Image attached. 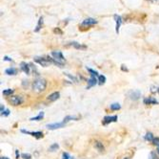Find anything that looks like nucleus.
Here are the masks:
<instances>
[{
    "instance_id": "9",
    "label": "nucleus",
    "mask_w": 159,
    "mask_h": 159,
    "mask_svg": "<svg viewBox=\"0 0 159 159\" xmlns=\"http://www.w3.org/2000/svg\"><path fill=\"white\" fill-rule=\"evenodd\" d=\"M21 132L22 133H26V134H31L32 136H35V137L37 138V139L43 137V132H41V131H35V132H33V131H28V130L22 129Z\"/></svg>"
},
{
    "instance_id": "5",
    "label": "nucleus",
    "mask_w": 159,
    "mask_h": 159,
    "mask_svg": "<svg viewBox=\"0 0 159 159\" xmlns=\"http://www.w3.org/2000/svg\"><path fill=\"white\" fill-rule=\"evenodd\" d=\"M23 102V99H22L20 96H13L12 98L10 99V103L13 104V106H19V104H22Z\"/></svg>"
},
{
    "instance_id": "26",
    "label": "nucleus",
    "mask_w": 159,
    "mask_h": 159,
    "mask_svg": "<svg viewBox=\"0 0 159 159\" xmlns=\"http://www.w3.org/2000/svg\"><path fill=\"white\" fill-rule=\"evenodd\" d=\"M152 143L154 145H158L159 146V138H154L153 139V141H152Z\"/></svg>"
},
{
    "instance_id": "29",
    "label": "nucleus",
    "mask_w": 159,
    "mask_h": 159,
    "mask_svg": "<svg viewBox=\"0 0 159 159\" xmlns=\"http://www.w3.org/2000/svg\"><path fill=\"white\" fill-rule=\"evenodd\" d=\"M122 70L123 71H128V69H127V67L125 68V65H122Z\"/></svg>"
},
{
    "instance_id": "14",
    "label": "nucleus",
    "mask_w": 159,
    "mask_h": 159,
    "mask_svg": "<svg viewBox=\"0 0 159 159\" xmlns=\"http://www.w3.org/2000/svg\"><path fill=\"white\" fill-rule=\"evenodd\" d=\"M42 25H43V16H40V18H39V19H38V23H37V25H36V27H35V33H38L39 31L41 30Z\"/></svg>"
},
{
    "instance_id": "27",
    "label": "nucleus",
    "mask_w": 159,
    "mask_h": 159,
    "mask_svg": "<svg viewBox=\"0 0 159 159\" xmlns=\"http://www.w3.org/2000/svg\"><path fill=\"white\" fill-rule=\"evenodd\" d=\"M10 114V110H5V111H4V113H3V114H2V116H8V115H9Z\"/></svg>"
},
{
    "instance_id": "13",
    "label": "nucleus",
    "mask_w": 159,
    "mask_h": 159,
    "mask_svg": "<svg viewBox=\"0 0 159 159\" xmlns=\"http://www.w3.org/2000/svg\"><path fill=\"white\" fill-rule=\"evenodd\" d=\"M59 96H60L59 92H53V94H51V95L48 96V100L51 101V102H53V101L57 100V99L59 98Z\"/></svg>"
},
{
    "instance_id": "7",
    "label": "nucleus",
    "mask_w": 159,
    "mask_h": 159,
    "mask_svg": "<svg viewBox=\"0 0 159 159\" xmlns=\"http://www.w3.org/2000/svg\"><path fill=\"white\" fill-rule=\"evenodd\" d=\"M116 120H117V116H116V115L105 116L104 119H103V122H102V124H103V125H108L110 123H112V122H116Z\"/></svg>"
},
{
    "instance_id": "24",
    "label": "nucleus",
    "mask_w": 159,
    "mask_h": 159,
    "mask_svg": "<svg viewBox=\"0 0 159 159\" xmlns=\"http://www.w3.org/2000/svg\"><path fill=\"white\" fill-rule=\"evenodd\" d=\"M62 159H75L72 156L69 155V153L67 152H63V154H62Z\"/></svg>"
},
{
    "instance_id": "19",
    "label": "nucleus",
    "mask_w": 159,
    "mask_h": 159,
    "mask_svg": "<svg viewBox=\"0 0 159 159\" xmlns=\"http://www.w3.org/2000/svg\"><path fill=\"white\" fill-rule=\"evenodd\" d=\"M120 108H121V106L119 104H117V103H114V104H110V109H112V110H118Z\"/></svg>"
},
{
    "instance_id": "10",
    "label": "nucleus",
    "mask_w": 159,
    "mask_h": 159,
    "mask_svg": "<svg viewBox=\"0 0 159 159\" xmlns=\"http://www.w3.org/2000/svg\"><path fill=\"white\" fill-rule=\"evenodd\" d=\"M70 45L73 47H75V49H79V50H85L87 48L86 45H82L80 43H78V42L76 41H73V42H70Z\"/></svg>"
},
{
    "instance_id": "32",
    "label": "nucleus",
    "mask_w": 159,
    "mask_h": 159,
    "mask_svg": "<svg viewBox=\"0 0 159 159\" xmlns=\"http://www.w3.org/2000/svg\"><path fill=\"white\" fill-rule=\"evenodd\" d=\"M0 159H9V158H8V157H1Z\"/></svg>"
},
{
    "instance_id": "33",
    "label": "nucleus",
    "mask_w": 159,
    "mask_h": 159,
    "mask_svg": "<svg viewBox=\"0 0 159 159\" xmlns=\"http://www.w3.org/2000/svg\"><path fill=\"white\" fill-rule=\"evenodd\" d=\"M157 152L159 153V146H158V148H157Z\"/></svg>"
},
{
    "instance_id": "6",
    "label": "nucleus",
    "mask_w": 159,
    "mask_h": 159,
    "mask_svg": "<svg viewBox=\"0 0 159 159\" xmlns=\"http://www.w3.org/2000/svg\"><path fill=\"white\" fill-rule=\"evenodd\" d=\"M140 96H141V92L138 91V90H132V91L129 92V97L130 100L136 101L140 98Z\"/></svg>"
},
{
    "instance_id": "22",
    "label": "nucleus",
    "mask_w": 159,
    "mask_h": 159,
    "mask_svg": "<svg viewBox=\"0 0 159 159\" xmlns=\"http://www.w3.org/2000/svg\"><path fill=\"white\" fill-rule=\"evenodd\" d=\"M149 159H159V158H158V156L156 155V153H155V152H150V154H149Z\"/></svg>"
},
{
    "instance_id": "31",
    "label": "nucleus",
    "mask_w": 159,
    "mask_h": 159,
    "mask_svg": "<svg viewBox=\"0 0 159 159\" xmlns=\"http://www.w3.org/2000/svg\"><path fill=\"white\" fill-rule=\"evenodd\" d=\"M15 153H16V158H19V154H18V150H15Z\"/></svg>"
},
{
    "instance_id": "12",
    "label": "nucleus",
    "mask_w": 159,
    "mask_h": 159,
    "mask_svg": "<svg viewBox=\"0 0 159 159\" xmlns=\"http://www.w3.org/2000/svg\"><path fill=\"white\" fill-rule=\"evenodd\" d=\"M20 68H21V70L23 71L24 73H26V74L30 73V66H29V64L26 63V62H21Z\"/></svg>"
},
{
    "instance_id": "1",
    "label": "nucleus",
    "mask_w": 159,
    "mask_h": 159,
    "mask_svg": "<svg viewBox=\"0 0 159 159\" xmlns=\"http://www.w3.org/2000/svg\"><path fill=\"white\" fill-rule=\"evenodd\" d=\"M46 86H47L46 80H44V79H38V80H35V81L33 82V90L35 92L40 93V92L44 91V90L46 89Z\"/></svg>"
},
{
    "instance_id": "34",
    "label": "nucleus",
    "mask_w": 159,
    "mask_h": 159,
    "mask_svg": "<svg viewBox=\"0 0 159 159\" xmlns=\"http://www.w3.org/2000/svg\"><path fill=\"white\" fill-rule=\"evenodd\" d=\"M124 159H129V158H128V157H126V158H124Z\"/></svg>"
},
{
    "instance_id": "3",
    "label": "nucleus",
    "mask_w": 159,
    "mask_h": 159,
    "mask_svg": "<svg viewBox=\"0 0 159 159\" xmlns=\"http://www.w3.org/2000/svg\"><path fill=\"white\" fill-rule=\"evenodd\" d=\"M97 24V20H96L95 18H85L83 21L81 22L80 25H79V27L80 28H89V27H92L93 25Z\"/></svg>"
},
{
    "instance_id": "28",
    "label": "nucleus",
    "mask_w": 159,
    "mask_h": 159,
    "mask_svg": "<svg viewBox=\"0 0 159 159\" xmlns=\"http://www.w3.org/2000/svg\"><path fill=\"white\" fill-rule=\"evenodd\" d=\"M4 61H12L13 59H10L9 57H4Z\"/></svg>"
},
{
    "instance_id": "15",
    "label": "nucleus",
    "mask_w": 159,
    "mask_h": 159,
    "mask_svg": "<svg viewBox=\"0 0 159 159\" xmlns=\"http://www.w3.org/2000/svg\"><path fill=\"white\" fill-rule=\"evenodd\" d=\"M5 73H6L7 75H15V74L17 73V70H16L15 67H11L5 70Z\"/></svg>"
},
{
    "instance_id": "2",
    "label": "nucleus",
    "mask_w": 159,
    "mask_h": 159,
    "mask_svg": "<svg viewBox=\"0 0 159 159\" xmlns=\"http://www.w3.org/2000/svg\"><path fill=\"white\" fill-rule=\"evenodd\" d=\"M52 58H53V59L56 62V65H63L65 62V58L63 56V54L60 51H53L52 52Z\"/></svg>"
},
{
    "instance_id": "17",
    "label": "nucleus",
    "mask_w": 159,
    "mask_h": 159,
    "mask_svg": "<svg viewBox=\"0 0 159 159\" xmlns=\"http://www.w3.org/2000/svg\"><path fill=\"white\" fill-rule=\"evenodd\" d=\"M43 117H44V112H40V113H39L38 116H36V117L31 118L30 120H31V121H40V120H42V118H43Z\"/></svg>"
},
{
    "instance_id": "16",
    "label": "nucleus",
    "mask_w": 159,
    "mask_h": 159,
    "mask_svg": "<svg viewBox=\"0 0 159 159\" xmlns=\"http://www.w3.org/2000/svg\"><path fill=\"white\" fill-rule=\"evenodd\" d=\"M94 147L99 150V152H103V150H104V146H103V144H102L101 142H99V141H95Z\"/></svg>"
},
{
    "instance_id": "20",
    "label": "nucleus",
    "mask_w": 159,
    "mask_h": 159,
    "mask_svg": "<svg viewBox=\"0 0 159 159\" xmlns=\"http://www.w3.org/2000/svg\"><path fill=\"white\" fill-rule=\"evenodd\" d=\"M105 82H106V78H105L103 75H100L98 77V84H100V86L101 84H103Z\"/></svg>"
},
{
    "instance_id": "21",
    "label": "nucleus",
    "mask_w": 159,
    "mask_h": 159,
    "mask_svg": "<svg viewBox=\"0 0 159 159\" xmlns=\"http://www.w3.org/2000/svg\"><path fill=\"white\" fill-rule=\"evenodd\" d=\"M13 93V90L9 88V89H5L4 90V91H3V95L4 96H10V95H12Z\"/></svg>"
},
{
    "instance_id": "8",
    "label": "nucleus",
    "mask_w": 159,
    "mask_h": 159,
    "mask_svg": "<svg viewBox=\"0 0 159 159\" xmlns=\"http://www.w3.org/2000/svg\"><path fill=\"white\" fill-rule=\"evenodd\" d=\"M65 126V124L63 122H61V123H53V124H48L46 127L49 129H60V127H63Z\"/></svg>"
},
{
    "instance_id": "4",
    "label": "nucleus",
    "mask_w": 159,
    "mask_h": 159,
    "mask_svg": "<svg viewBox=\"0 0 159 159\" xmlns=\"http://www.w3.org/2000/svg\"><path fill=\"white\" fill-rule=\"evenodd\" d=\"M113 19L115 21V32L116 34H119V30H120L121 25L123 23V19H122V16L117 15V13L113 15Z\"/></svg>"
},
{
    "instance_id": "18",
    "label": "nucleus",
    "mask_w": 159,
    "mask_h": 159,
    "mask_svg": "<svg viewBox=\"0 0 159 159\" xmlns=\"http://www.w3.org/2000/svg\"><path fill=\"white\" fill-rule=\"evenodd\" d=\"M145 139H146L147 141H150V142H152L154 137H153L152 133V132H148L146 135H145Z\"/></svg>"
},
{
    "instance_id": "25",
    "label": "nucleus",
    "mask_w": 159,
    "mask_h": 159,
    "mask_svg": "<svg viewBox=\"0 0 159 159\" xmlns=\"http://www.w3.org/2000/svg\"><path fill=\"white\" fill-rule=\"evenodd\" d=\"M21 157L23 159H31L32 156H31V154H29V153H22Z\"/></svg>"
},
{
    "instance_id": "23",
    "label": "nucleus",
    "mask_w": 159,
    "mask_h": 159,
    "mask_svg": "<svg viewBox=\"0 0 159 159\" xmlns=\"http://www.w3.org/2000/svg\"><path fill=\"white\" fill-rule=\"evenodd\" d=\"M59 148V146L57 144H53L52 146H51L49 148V150H51V152H55V150H56Z\"/></svg>"
},
{
    "instance_id": "11",
    "label": "nucleus",
    "mask_w": 159,
    "mask_h": 159,
    "mask_svg": "<svg viewBox=\"0 0 159 159\" xmlns=\"http://www.w3.org/2000/svg\"><path fill=\"white\" fill-rule=\"evenodd\" d=\"M143 102L145 104H158V102L152 97H148L146 99H144Z\"/></svg>"
},
{
    "instance_id": "30",
    "label": "nucleus",
    "mask_w": 159,
    "mask_h": 159,
    "mask_svg": "<svg viewBox=\"0 0 159 159\" xmlns=\"http://www.w3.org/2000/svg\"><path fill=\"white\" fill-rule=\"evenodd\" d=\"M4 113V107H3V106H1V115L3 114Z\"/></svg>"
}]
</instances>
